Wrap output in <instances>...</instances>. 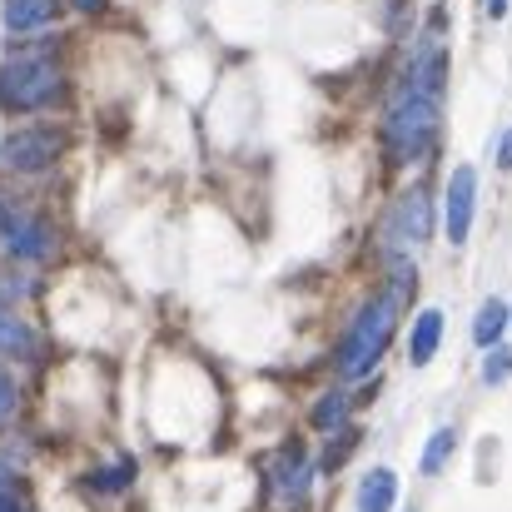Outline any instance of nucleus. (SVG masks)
<instances>
[{
	"label": "nucleus",
	"mask_w": 512,
	"mask_h": 512,
	"mask_svg": "<svg viewBox=\"0 0 512 512\" xmlns=\"http://www.w3.org/2000/svg\"><path fill=\"white\" fill-rule=\"evenodd\" d=\"M0 234H5L10 254H20V259H45V254L55 249V234H50L40 219H30V214H10L5 204H0Z\"/></svg>",
	"instance_id": "7"
},
{
	"label": "nucleus",
	"mask_w": 512,
	"mask_h": 512,
	"mask_svg": "<svg viewBox=\"0 0 512 512\" xmlns=\"http://www.w3.org/2000/svg\"><path fill=\"white\" fill-rule=\"evenodd\" d=\"M309 488H314V463H309V453H304V448L274 453V463H269V493H274V503L299 508V503L309 498Z\"/></svg>",
	"instance_id": "5"
},
{
	"label": "nucleus",
	"mask_w": 512,
	"mask_h": 512,
	"mask_svg": "<svg viewBox=\"0 0 512 512\" xmlns=\"http://www.w3.org/2000/svg\"><path fill=\"white\" fill-rule=\"evenodd\" d=\"M65 75L50 55H15L0 65V105L5 110H40L50 100H60Z\"/></svg>",
	"instance_id": "3"
},
{
	"label": "nucleus",
	"mask_w": 512,
	"mask_h": 512,
	"mask_svg": "<svg viewBox=\"0 0 512 512\" xmlns=\"http://www.w3.org/2000/svg\"><path fill=\"white\" fill-rule=\"evenodd\" d=\"M453 448H458V433H453V428H438V433H433V443H428V448H423V458H418V463H423V473H443V463L453 458Z\"/></svg>",
	"instance_id": "14"
},
{
	"label": "nucleus",
	"mask_w": 512,
	"mask_h": 512,
	"mask_svg": "<svg viewBox=\"0 0 512 512\" xmlns=\"http://www.w3.org/2000/svg\"><path fill=\"white\" fill-rule=\"evenodd\" d=\"M438 343H443V314L438 309H428V314H418V329H413V363H428L433 353H438Z\"/></svg>",
	"instance_id": "12"
},
{
	"label": "nucleus",
	"mask_w": 512,
	"mask_h": 512,
	"mask_svg": "<svg viewBox=\"0 0 512 512\" xmlns=\"http://www.w3.org/2000/svg\"><path fill=\"white\" fill-rule=\"evenodd\" d=\"M65 150V130H20L0 145V165L5 170H45L50 160H60Z\"/></svg>",
	"instance_id": "6"
},
{
	"label": "nucleus",
	"mask_w": 512,
	"mask_h": 512,
	"mask_svg": "<svg viewBox=\"0 0 512 512\" xmlns=\"http://www.w3.org/2000/svg\"><path fill=\"white\" fill-rule=\"evenodd\" d=\"M428 224H433V214H428V194L413 189V194H403L398 209L388 214V224H383V244H388L393 254L418 249V244L428 239Z\"/></svg>",
	"instance_id": "4"
},
{
	"label": "nucleus",
	"mask_w": 512,
	"mask_h": 512,
	"mask_svg": "<svg viewBox=\"0 0 512 512\" xmlns=\"http://www.w3.org/2000/svg\"><path fill=\"white\" fill-rule=\"evenodd\" d=\"M488 10H493V15H508V0H488Z\"/></svg>",
	"instance_id": "20"
},
{
	"label": "nucleus",
	"mask_w": 512,
	"mask_h": 512,
	"mask_svg": "<svg viewBox=\"0 0 512 512\" xmlns=\"http://www.w3.org/2000/svg\"><path fill=\"white\" fill-rule=\"evenodd\" d=\"M343 408H348V398H343V393H329V398L314 408V428H334L343 418Z\"/></svg>",
	"instance_id": "16"
},
{
	"label": "nucleus",
	"mask_w": 512,
	"mask_h": 512,
	"mask_svg": "<svg viewBox=\"0 0 512 512\" xmlns=\"http://www.w3.org/2000/svg\"><path fill=\"white\" fill-rule=\"evenodd\" d=\"M408 289H413V279H408V269H403L398 284H393V294H378L373 304L358 309V319L348 324V339H343V353H339L343 378H363V373L378 363V353L393 339V324H398V309H403Z\"/></svg>",
	"instance_id": "2"
},
{
	"label": "nucleus",
	"mask_w": 512,
	"mask_h": 512,
	"mask_svg": "<svg viewBox=\"0 0 512 512\" xmlns=\"http://www.w3.org/2000/svg\"><path fill=\"white\" fill-rule=\"evenodd\" d=\"M15 403H20V398H15V383H10V373L0 368V423L15 418Z\"/></svg>",
	"instance_id": "17"
},
{
	"label": "nucleus",
	"mask_w": 512,
	"mask_h": 512,
	"mask_svg": "<svg viewBox=\"0 0 512 512\" xmlns=\"http://www.w3.org/2000/svg\"><path fill=\"white\" fill-rule=\"evenodd\" d=\"M503 329H508V304H503V299H488V304L478 309V324H473V339L483 343V348H493Z\"/></svg>",
	"instance_id": "13"
},
{
	"label": "nucleus",
	"mask_w": 512,
	"mask_h": 512,
	"mask_svg": "<svg viewBox=\"0 0 512 512\" xmlns=\"http://www.w3.org/2000/svg\"><path fill=\"white\" fill-rule=\"evenodd\" d=\"M498 165H503V170H512V130L503 135V145H498Z\"/></svg>",
	"instance_id": "19"
},
{
	"label": "nucleus",
	"mask_w": 512,
	"mask_h": 512,
	"mask_svg": "<svg viewBox=\"0 0 512 512\" xmlns=\"http://www.w3.org/2000/svg\"><path fill=\"white\" fill-rule=\"evenodd\" d=\"M55 20V0H5V30L25 35Z\"/></svg>",
	"instance_id": "10"
},
{
	"label": "nucleus",
	"mask_w": 512,
	"mask_h": 512,
	"mask_svg": "<svg viewBox=\"0 0 512 512\" xmlns=\"http://www.w3.org/2000/svg\"><path fill=\"white\" fill-rule=\"evenodd\" d=\"M40 348V339L30 334L25 319H15L10 309H0V358H30Z\"/></svg>",
	"instance_id": "11"
},
{
	"label": "nucleus",
	"mask_w": 512,
	"mask_h": 512,
	"mask_svg": "<svg viewBox=\"0 0 512 512\" xmlns=\"http://www.w3.org/2000/svg\"><path fill=\"white\" fill-rule=\"evenodd\" d=\"M438 85H443V50L423 45L413 70H408V80L398 85V95L388 105V120H383V140H388V150L403 165L418 160L428 150L433 130H438Z\"/></svg>",
	"instance_id": "1"
},
{
	"label": "nucleus",
	"mask_w": 512,
	"mask_h": 512,
	"mask_svg": "<svg viewBox=\"0 0 512 512\" xmlns=\"http://www.w3.org/2000/svg\"><path fill=\"white\" fill-rule=\"evenodd\" d=\"M0 512H20V503H15V483H10L5 468H0Z\"/></svg>",
	"instance_id": "18"
},
{
	"label": "nucleus",
	"mask_w": 512,
	"mask_h": 512,
	"mask_svg": "<svg viewBox=\"0 0 512 512\" xmlns=\"http://www.w3.org/2000/svg\"><path fill=\"white\" fill-rule=\"evenodd\" d=\"M473 199H478V170L463 165V170H453V179H448V239L453 244H468L473 209H478Z\"/></svg>",
	"instance_id": "8"
},
{
	"label": "nucleus",
	"mask_w": 512,
	"mask_h": 512,
	"mask_svg": "<svg viewBox=\"0 0 512 512\" xmlns=\"http://www.w3.org/2000/svg\"><path fill=\"white\" fill-rule=\"evenodd\" d=\"M503 378H512V348H493L483 363V383H503Z\"/></svg>",
	"instance_id": "15"
},
{
	"label": "nucleus",
	"mask_w": 512,
	"mask_h": 512,
	"mask_svg": "<svg viewBox=\"0 0 512 512\" xmlns=\"http://www.w3.org/2000/svg\"><path fill=\"white\" fill-rule=\"evenodd\" d=\"M75 5H80V10H100L105 0H75Z\"/></svg>",
	"instance_id": "21"
},
{
	"label": "nucleus",
	"mask_w": 512,
	"mask_h": 512,
	"mask_svg": "<svg viewBox=\"0 0 512 512\" xmlns=\"http://www.w3.org/2000/svg\"><path fill=\"white\" fill-rule=\"evenodd\" d=\"M398 503V473L393 468H373L358 483V512H388Z\"/></svg>",
	"instance_id": "9"
}]
</instances>
